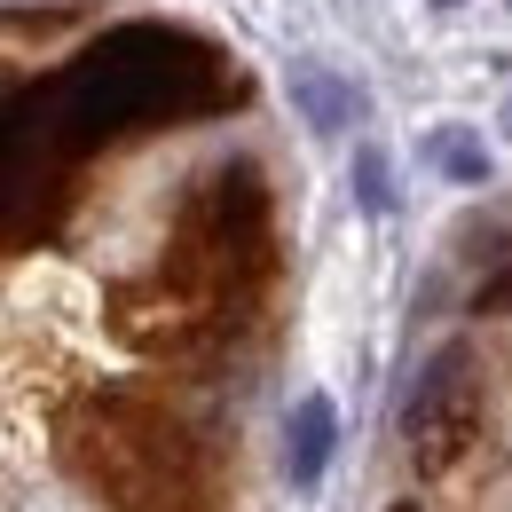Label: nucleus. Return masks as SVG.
Returning a JSON list of instances; mask_svg holds the SVG:
<instances>
[{
  "mask_svg": "<svg viewBox=\"0 0 512 512\" xmlns=\"http://www.w3.org/2000/svg\"><path fill=\"white\" fill-rule=\"evenodd\" d=\"M284 87H292V111H300V127H308V134H323V142L355 134V127H363V111H371L363 79H347V71L316 64V56H300V64L284 71Z\"/></svg>",
  "mask_w": 512,
  "mask_h": 512,
  "instance_id": "obj_1",
  "label": "nucleus"
},
{
  "mask_svg": "<svg viewBox=\"0 0 512 512\" xmlns=\"http://www.w3.org/2000/svg\"><path fill=\"white\" fill-rule=\"evenodd\" d=\"M418 166L449 182V190H489L497 182V142L473 127V119H434L418 134Z\"/></svg>",
  "mask_w": 512,
  "mask_h": 512,
  "instance_id": "obj_2",
  "label": "nucleus"
},
{
  "mask_svg": "<svg viewBox=\"0 0 512 512\" xmlns=\"http://www.w3.org/2000/svg\"><path fill=\"white\" fill-rule=\"evenodd\" d=\"M331 449H339V402L331 394H300L292 418H284V481L292 489H316L331 473Z\"/></svg>",
  "mask_w": 512,
  "mask_h": 512,
  "instance_id": "obj_3",
  "label": "nucleus"
},
{
  "mask_svg": "<svg viewBox=\"0 0 512 512\" xmlns=\"http://www.w3.org/2000/svg\"><path fill=\"white\" fill-rule=\"evenodd\" d=\"M465 363H473V355H465V339H442V347H434V363L418 371V386H410V410H402L410 449L434 442V434L449 426V402H457V386H465Z\"/></svg>",
  "mask_w": 512,
  "mask_h": 512,
  "instance_id": "obj_4",
  "label": "nucleus"
},
{
  "mask_svg": "<svg viewBox=\"0 0 512 512\" xmlns=\"http://www.w3.org/2000/svg\"><path fill=\"white\" fill-rule=\"evenodd\" d=\"M347 182H355V205H363L371 221H379V213H394V182H386V150H379V142H355Z\"/></svg>",
  "mask_w": 512,
  "mask_h": 512,
  "instance_id": "obj_5",
  "label": "nucleus"
},
{
  "mask_svg": "<svg viewBox=\"0 0 512 512\" xmlns=\"http://www.w3.org/2000/svg\"><path fill=\"white\" fill-rule=\"evenodd\" d=\"M505 308H512V260L481 284V292H473V316H505Z\"/></svg>",
  "mask_w": 512,
  "mask_h": 512,
  "instance_id": "obj_6",
  "label": "nucleus"
},
{
  "mask_svg": "<svg viewBox=\"0 0 512 512\" xmlns=\"http://www.w3.org/2000/svg\"><path fill=\"white\" fill-rule=\"evenodd\" d=\"M505 134H512V95H505Z\"/></svg>",
  "mask_w": 512,
  "mask_h": 512,
  "instance_id": "obj_7",
  "label": "nucleus"
},
{
  "mask_svg": "<svg viewBox=\"0 0 512 512\" xmlns=\"http://www.w3.org/2000/svg\"><path fill=\"white\" fill-rule=\"evenodd\" d=\"M434 8H465V0H434Z\"/></svg>",
  "mask_w": 512,
  "mask_h": 512,
  "instance_id": "obj_8",
  "label": "nucleus"
}]
</instances>
